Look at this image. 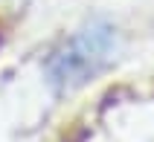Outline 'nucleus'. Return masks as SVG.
Wrapping results in <instances>:
<instances>
[{
	"mask_svg": "<svg viewBox=\"0 0 154 142\" xmlns=\"http://www.w3.org/2000/svg\"><path fill=\"white\" fill-rule=\"evenodd\" d=\"M116 50V32L111 23H87L47 61V78L58 93H70L87 84L108 67Z\"/></svg>",
	"mask_w": 154,
	"mask_h": 142,
	"instance_id": "1",
	"label": "nucleus"
}]
</instances>
